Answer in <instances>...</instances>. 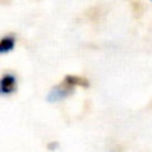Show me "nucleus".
Here are the masks:
<instances>
[{
  "label": "nucleus",
  "instance_id": "obj_1",
  "mask_svg": "<svg viewBox=\"0 0 152 152\" xmlns=\"http://www.w3.org/2000/svg\"><path fill=\"white\" fill-rule=\"evenodd\" d=\"M72 92H74V88L67 86L66 83H63V84H60V86H56L51 89L50 94L47 95V100L50 103L61 102V100H64L66 97H68Z\"/></svg>",
  "mask_w": 152,
  "mask_h": 152
},
{
  "label": "nucleus",
  "instance_id": "obj_4",
  "mask_svg": "<svg viewBox=\"0 0 152 152\" xmlns=\"http://www.w3.org/2000/svg\"><path fill=\"white\" fill-rule=\"evenodd\" d=\"M15 47V39L12 36H5L0 40V53H7Z\"/></svg>",
  "mask_w": 152,
  "mask_h": 152
},
{
  "label": "nucleus",
  "instance_id": "obj_3",
  "mask_svg": "<svg viewBox=\"0 0 152 152\" xmlns=\"http://www.w3.org/2000/svg\"><path fill=\"white\" fill-rule=\"evenodd\" d=\"M64 83L69 87H76V86H80L84 87V88H88L89 87V81L87 80L86 77H81V76H75V75H68L64 77Z\"/></svg>",
  "mask_w": 152,
  "mask_h": 152
},
{
  "label": "nucleus",
  "instance_id": "obj_2",
  "mask_svg": "<svg viewBox=\"0 0 152 152\" xmlns=\"http://www.w3.org/2000/svg\"><path fill=\"white\" fill-rule=\"evenodd\" d=\"M16 89V79L13 75H4L0 79V95H10Z\"/></svg>",
  "mask_w": 152,
  "mask_h": 152
}]
</instances>
